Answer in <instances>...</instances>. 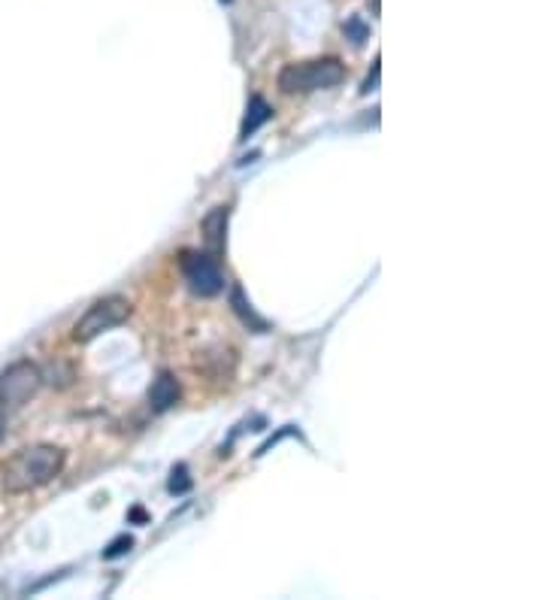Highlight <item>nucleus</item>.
<instances>
[{"label": "nucleus", "instance_id": "7ed1b4c3", "mask_svg": "<svg viewBox=\"0 0 545 600\" xmlns=\"http://www.w3.org/2000/svg\"><path fill=\"white\" fill-rule=\"evenodd\" d=\"M131 313H134V304H131L125 295L101 297V301H94V304L82 313L80 322L73 325V340H97L101 334H110V330H115L119 325H125Z\"/></svg>", "mask_w": 545, "mask_h": 600}, {"label": "nucleus", "instance_id": "39448f33", "mask_svg": "<svg viewBox=\"0 0 545 600\" xmlns=\"http://www.w3.org/2000/svg\"><path fill=\"white\" fill-rule=\"evenodd\" d=\"M179 267L185 283L197 297H218L225 292V273L216 255L188 250L179 255Z\"/></svg>", "mask_w": 545, "mask_h": 600}, {"label": "nucleus", "instance_id": "20e7f679", "mask_svg": "<svg viewBox=\"0 0 545 600\" xmlns=\"http://www.w3.org/2000/svg\"><path fill=\"white\" fill-rule=\"evenodd\" d=\"M43 388V370L34 362H16L0 374V409H22Z\"/></svg>", "mask_w": 545, "mask_h": 600}, {"label": "nucleus", "instance_id": "9d476101", "mask_svg": "<svg viewBox=\"0 0 545 600\" xmlns=\"http://www.w3.org/2000/svg\"><path fill=\"white\" fill-rule=\"evenodd\" d=\"M167 488H171L173 495H185V491H192V476H188V467H185V465L173 467L171 482H167Z\"/></svg>", "mask_w": 545, "mask_h": 600}, {"label": "nucleus", "instance_id": "f03ea898", "mask_svg": "<svg viewBox=\"0 0 545 600\" xmlns=\"http://www.w3.org/2000/svg\"><path fill=\"white\" fill-rule=\"evenodd\" d=\"M342 80H346V64L340 58H312V61L285 64L276 77V85L282 94H312V91L337 89Z\"/></svg>", "mask_w": 545, "mask_h": 600}, {"label": "nucleus", "instance_id": "9b49d317", "mask_svg": "<svg viewBox=\"0 0 545 600\" xmlns=\"http://www.w3.org/2000/svg\"><path fill=\"white\" fill-rule=\"evenodd\" d=\"M131 549H134V537H127V533H122V537H115L113 543L106 546V552H103V558H106V561H115V558L127 556Z\"/></svg>", "mask_w": 545, "mask_h": 600}, {"label": "nucleus", "instance_id": "f257e3e1", "mask_svg": "<svg viewBox=\"0 0 545 600\" xmlns=\"http://www.w3.org/2000/svg\"><path fill=\"white\" fill-rule=\"evenodd\" d=\"M64 465H68V452L61 446L34 443V446L12 452L0 465V486L7 495H28V491L55 482Z\"/></svg>", "mask_w": 545, "mask_h": 600}, {"label": "nucleus", "instance_id": "423d86ee", "mask_svg": "<svg viewBox=\"0 0 545 600\" xmlns=\"http://www.w3.org/2000/svg\"><path fill=\"white\" fill-rule=\"evenodd\" d=\"M182 388L176 383V376L171 370H161L155 379H152V386H148V409L152 413H167L179 404Z\"/></svg>", "mask_w": 545, "mask_h": 600}, {"label": "nucleus", "instance_id": "0eeeda50", "mask_svg": "<svg viewBox=\"0 0 545 600\" xmlns=\"http://www.w3.org/2000/svg\"><path fill=\"white\" fill-rule=\"evenodd\" d=\"M227 218H230V210H227V206H216V210L204 218V225H200L204 227L206 252H209V255H216V258H222V252H225Z\"/></svg>", "mask_w": 545, "mask_h": 600}, {"label": "nucleus", "instance_id": "1a4fd4ad", "mask_svg": "<svg viewBox=\"0 0 545 600\" xmlns=\"http://www.w3.org/2000/svg\"><path fill=\"white\" fill-rule=\"evenodd\" d=\"M230 306H234V313L239 316V322H243L249 330H255V334H267V330H270L267 318H261L255 309H251V304L246 301V295H243V288H239V285L230 292Z\"/></svg>", "mask_w": 545, "mask_h": 600}, {"label": "nucleus", "instance_id": "6e6552de", "mask_svg": "<svg viewBox=\"0 0 545 600\" xmlns=\"http://www.w3.org/2000/svg\"><path fill=\"white\" fill-rule=\"evenodd\" d=\"M272 119V106L267 101H264L261 94H255L249 101V106H246V119H243V128H239V140H249L255 131L261 125H267Z\"/></svg>", "mask_w": 545, "mask_h": 600}]
</instances>
